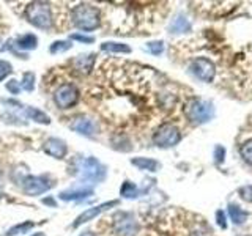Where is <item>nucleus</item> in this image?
<instances>
[{
    "label": "nucleus",
    "mask_w": 252,
    "mask_h": 236,
    "mask_svg": "<svg viewBox=\"0 0 252 236\" xmlns=\"http://www.w3.org/2000/svg\"><path fill=\"white\" fill-rule=\"evenodd\" d=\"M71 22L79 30L92 31L96 30L101 24V14L96 6L90 3H79L71 10Z\"/></svg>",
    "instance_id": "1"
},
{
    "label": "nucleus",
    "mask_w": 252,
    "mask_h": 236,
    "mask_svg": "<svg viewBox=\"0 0 252 236\" xmlns=\"http://www.w3.org/2000/svg\"><path fill=\"white\" fill-rule=\"evenodd\" d=\"M26 18L36 29L49 30L52 29L54 18L51 5L47 2H32L26 6Z\"/></svg>",
    "instance_id": "2"
},
{
    "label": "nucleus",
    "mask_w": 252,
    "mask_h": 236,
    "mask_svg": "<svg viewBox=\"0 0 252 236\" xmlns=\"http://www.w3.org/2000/svg\"><path fill=\"white\" fill-rule=\"evenodd\" d=\"M215 115L211 102L203 99H191L186 106V117L192 124H203L210 121Z\"/></svg>",
    "instance_id": "3"
},
{
    "label": "nucleus",
    "mask_w": 252,
    "mask_h": 236,
    "mask_svg": "<svg viewBox=\"0 0 252 236\" xmlns=\"http://www.w3.org/2000/svg\"><path fill=\"white\" fill-rule=\"evenodd\" d=\"M77 170L82 181H87V183H99L106 178V167L96 157H85L79 162Z\"/></svg>",
    "instance_id": "4"
},
{
    "label": "nucleus",
    "mask_w": 252,
    "mask_h": 236,
    "mask_svg": "<svg viewBox=\"0 0 252 236\" xmlns=\"http://www.w3.org/2000/svg\"><path fill=\"white\" fill-rule=\"evenodd\" d=\"M139 224L132 212L118 211L114 214V233L117 236H136Z\"/></svg>",
    "instance_id": "5"
},
{
    "label": "nucleus",
    "mask_w": 252,
    "mask_h": 236,
    "mask_svg": "<svg viewBox=\"0 0 252 236\" xmlns=\"http://www.w3.org/2000/svg\"><path fill=\"white\" fill-rule=\"evenodd\" d=\"M181 139V134L175 124L164 123L153 134V144L159 148H170L177 145Z\"/></svg>",
    "instance_id": "6"
},
{
    "label": "nucleus",
    "mask_w": 252,
    "mask_h": 236,
    "mask_svg": "<svg viewBox=\"0 0 252 236\" xmlns=\"http://www.w3.org/2000/svg\"><path fill=\"white\" fill-rule=\"evenodd\" d=\"M79 101V88L74 84H62L54 91V102L59 109H71Z\"/></svg>",
    "instance_id": "7"
},
{
    "label": "nucleus",
    "mask_w": 252,
    "mask_h": 236,
    "mask_svg": "<svg viewBox=\"0 0 252 236\" xmlns=\"http://www.w3.org/2000/svg\"><path fill=\"white\" fill-rule=\"evenodd\" d=\"M54 186V181L49 177H35L29 175L22 179V189L24 192L30 197H36L47 192Z\"/></svg>",
    "instance_id": "8"
},
{
    "label": "nucleus",
    "mask_w": 252,
    "mask_h": 236,
    "mask_svg": "<svg viewBox=\"0 0 252 236\" xmlns=\"http://www.w3.org/2000/svg\"><path fill=\"white\" fill-rule=\"evenodd\" d=\"M191 69L192 73L197 79H200L203 82H211L213 79H215V74H216V69H215V65L205 57H200L192 61L191 65Z\"/></svg>",
    "instance_id": "9"
},
{
    "label": "nucleus",
    "mask_w": 252,
    "mask_h": 236,
    "mask_svg": "<svg viewBox=\"0 0 252 236\" xmlns=\"http://www.w3.org/2000/svg\"><path fill=\"white\" fill-rule=\"evenodd\" d=\"M13 43L14 44H11V39L6 41V46L2 47V51L11 49L13 54H18V49L19 51H33L38 46V38L33 33H26V35H21L19 38H16Z\"/></svg>",
    "instance_id": "10"
},
{
    "label": "nucleus",
    "mask_w": 252,
    "mask_h": 236,
    "mask_svg": "<svg viewBox=\"0 0 252 236\" xmlns=\"http://www.w3.org/2000/svg\"><path fill=\"white\" fill-rule=\"evenodd\" d=\"M118 202L117 200H112V202H106V203H101L98 205V206H93V208H89V209H85L82 214H79L76 217V220L73 222V227L77 228V227H81L87 222H90V220H93L94 217H98L101 212H104L107 211L109 208H112V206H117Z\"/></svg>",
    "instance_id": "11"
},
{
    "label": "nucleus",
    "mask_w": 252,
    "mask_h": 236,
    "mask_svg": "<svg viewBox=\"0 0 252 236\" xmlns=\"http://www.w3.org/2000/svg\"><path fill=\"white\" fill-rule=\"evenodd\" d=\"M69 129L77 132V134H81V136L93 137L98 131V126L92 120V118L81 115V117H76L74 120L69 123Z\"/></svg>",
    "instance_id": "12"
},
{
    "label": "nucleus",
    "mask_w": 252,
    "mask_h": 236,
    "mask_svg": "<svg viewBox=\"0 0 252 236\" xmlns=\"http://www.w3.org/2000/svg\"><path fill=\"white\" fill-rule=\"evenodd\" d=\"M43 151L47 156L55 157V159H65L66 154H68L66 142L59 139V137H51L43 144Z\"/></svg>",
    "instance_id": "13"
},
{
    "label": "nucleus",
    "mask_w": 252,
    "mask_h": 236,
    "mask_svg": "<svg viewBox=\"0 0 252 236\" xmlns=\"http://www.w3.org/2000/svg\"><path fill=\"white\" fill-rule=\"evenodd\" d=\"M90 195H93V189L82 186L79 189H68V191H62L59 194V199L63 202H81L89 199Z\"/></svg>",
    "instance_id": "14"
},
{
    "label": "nucleus",
    "mask_w": 252,
    "mask_h": 236,
    "mask_svg": "<svg viewBox=\"0 0 252 236\" xmlns=\"http://www.w3.org/2000/svg\"><path fill=\"white\" fill-rule=\"evenodd\" d=\"M18 107L22 110V114L26 115L29 120H33L36 123H41V124H49L51 123V118L47 114L41 112L39 109L36 107H32V106H22L21 102H18Z\"/></svg>",
    "instance_id": "15"
},
{
    "label": "nucleus",
    "mask_w": 252,
    "mask_h": 236,
    "mask_svg": "<svg viewBox=\"0 0 252 236\" xmlns=\"http://www.w3.org/2000/svg\"><path fill=\"white\" fill-rule=\"evenodd\" d=\"M94 63V54H84V55H77L73 60L74 69H77L79 73L82 74H89Z\"/></svg>",
    "instance_id": "16"
},
{
    "label": "nucleus",
    "mask_w": 252,
    "mask_h": 236,
    "mask_svg": "<svg viewBox=\"0 0 252 236\" xmlns=\"http://www.w3.org/2000/svg\"><path fill=\"white\" fill-rule=\"evenodd\" d=\"M131 164L136 165L140 170H147V172H156L159 167V162L155 159H150V157H132Z\"/></svg>",
    "instance_id": "17"
},
{
    "label": "nucleus",
    "mask_w": 252,
    "mask_h": 236,
    "mask_svg": "<svg viewBox=\"0 0 252 236\" xmlns=\"http://www.w3.org/2000/svg\"><path fill=\"white\" fill-rule=\"evenodd\" d=\"M228 214H230L233 224H236V225L244 224L248 220V216H249L243 208H240L238 205H233V203L230 205V206H228Z\"/></svg>",
    "instance_id": "18"
},
{
    "label": "nucleus",
    "mask_w": 252,
    "mask_h": 236,
    "mask_svg": "<svg viewBox=\"0 0 252 236\" xmlns=\"http://www.w3.org/2000/svg\"><path fill=\"white\" fill-rule=\"evenodd\" d=\"M191 30V22H189L183 16H178L177 19H173L170 24V31L172 33H185V31Z\"/></svg>",
    "instance_id": "19"
},
{
    "label": "nucleus",
    "mask_w": 252,
    "mask_h": 236,
    "mask_svg": "<svg viewBox=\"0 0 252 236\" xmlns=\"http://www.w3.org/2000/svg\"><path fill=\"white\" fill-rule=\"evenodd\" d=\"M33 227H35V222H32V220H26V222H21L18 225H13L10 230L5 233V236H16V235L29 233Z\"/></svg>",
    "instance_id": "20"
},
{
    "label": "nucleus",
    "mask_w": 252,
    "mask_h": 236,
    "mask_svg": "<svg viewBox=\"0 0 252 236\" xmlns=\"http://www.w3.org/2000/svg\"><path fill=\"white\" fill-rule=\"evenodd\" d=\"M101 49L106 51V52H123V54H128L131 52V47L126 46L123 43H114V41H106L101 44Z\"/></svg>",
    "instance_id": "21"
},
{
    "label": "nucleus",
    "mask_w": 252,
    "mask_h": 236,
    "mask_svg": "<svg viewBox=\"0 0 252 236\" xmlns=\"http://www.w3.org/2000/svg\"><path fill=\"white\" fill-rule=\"evenodd\" d=\"M211 228L202 222V220H197V222L191 227V230H189V236H211Z\"/></svg>",
    "instance_id": "22"
},
{
    "label": "nucleus",
    "mask_w": 252,
    "mask_h": 236,
    "mask_svg": "<svg viewBox=\"0 0 252 236\" xmlns=\"http://www.w3.org/2000/svg\"><path fill=\"white\" fill-rule=\"evenodd\" d=\"M120 194L125 199H136V197H139V189L136 184L131 183V181H125L120 189Z\"/></svg>",
    "instance_id": "23"
},
{
    "label": "nucleus",
    "mask_w": 252,
    "mask_h": 236,
    "mask_svg": "<svg viewBox=\"0 0 252 236\" xmlns=\"http://www.w3.org/2000/svg\"><path fill=\"white\" fill-rule=\"evenodd\" d=\"M240 154H241V157H243L244 161L252 165V139L246 140L240 147Z\"/></svg>",
    "instance_id": "24"
},
{
    "label": "nucleus",
    "mask_w": 252,
    "mask_h": 236,
    "mask_svg": "<svg viewBox=\"0 0 252 236\" xmlns=\"http://www.w3.org/2000/svg\"><path fill=\"white\" fill-rule=\"evenodd\" d=\"M71 47H73L71 41H54V43L49 46V52H51V54H62V52L69 51Z\"/></svg>",
    "instance_id": "25"
},
{
    "label": "nucleus",
    "mask_w": 252,
    "mask_h": 236,
    "mask_svg": "<svg viewBox=\"0 0 252 236\" xmlns=\"http://www.w3.org/2000/svg\"><path fill=\"white\" fill-rule=\"evenodd\" d=\"M21 88L26 91H33V88H35V74L33 73H24Z\"/></svg>",
    "instance_id": "26"
},
{
    "label": "nucleus",
    "mask_w": 252,
    "mask_h": 236,
    "mask_svg": "<svg viewBox=\"0 0 252 236\" xmlns=\"http://www.w3.org/2000/svg\"><path fill=\"white\" fill-rule=\"evenodd\" d=\"M13 73V66L10 61L6 60H0V82L3 81L5 77H8Z\"/></svg>",
    "instance_id": "27"
},
{
    "label": "nucleus",
    "mask_w": 252,
    "mask_h": 236,
    "mask_svg": "<svg viewBox=\"0 0 252 236\" xmlns=\"http://www.w3.org/2000/svg\"><path fill=\"white\" fill-rule=\"evenodd\" d=\"M6 90L8 91H10L11 94H19L21 93V82H18V81H16V79H11V81L10 82H6Z\"/></svg>",
    "instance_id": "28"
},
{
    "label": "nucleus",
    "mask_w": 252,
    "mask_h": 236,
    "mask_svg": "<svg viewBox=\"0 0 252 236\" xmlns=\"http://www.w3.org/2000/svg\"><path fill=\"white\" fill-rule=\"evenodd\" d=\"M147 46H148V51L152 52V54H155V55H159L164 51L162 41H152V43H148Z\"/></svg>",
    "instance_id": "29"
},
{
    "label": "nucleus",
    "mask_w": 252,
    "mask_h": 236,
    "mask_svg": "<svg viewBox=\"0 0 252 236\" xmlns=\"http://www.w3.org/2000/svg\"><path fill=\"white\" fill-rule=\"evenodd\" d=\"M238 194H240V197H241L243 200H246V202L252 203V184H251V186H244V187H241L240 191H238Z\"/></svg>",
    "instance_id": "30"
},
{
    "label": "nucleus",
    "mask_w": 252,
    "mask_h": 236,
    "mask_svg": "<svg viewBox=\"0 0 252 236\" xmlns=\"http://www.w3.org/2000/svg\"><path fill=\"white\" fill-rule=\"evenodd\" d=\"M71 39H76L79 43H84V44H92L94 41L93 36H89V35H82V33H73L71 35Z\"/></svg>",
    "instance_id": "31"
},
{
    "label": "nucleus",
    "mask_w": 252,
    "mask_h": 236,
    "mask_svg": "<svg viewBox=\"0 0 252 236\" xmlns=\"http://www.w3.org/2000/svg\"><path fill=\"white\" fill-rule=\"evenodd\" d=\"M224 154H225V149L222 147H216V149H215V157H216L218 162H222L224 161Z\"/></svg>",
    "instance_id": "32"
},
{
    "label": "nucleus",
    "mask_w": 252,
    "mask_h": 236,
    "mask_svg": "<svg viewBox=\"0 0 252 236\" xmlns=\"http://www.w3.org/2000/svg\"><path fill=\"white\" fill-rule=\"evenodd\" d=\"M216 217H218V224L222 227V228H225L227 227V222H225V216H224V212L222 211H218L216 212Z\"/></svg>",
    "instance_id": "33"
},
{
    "label": "nucleus",
    "mask_w": 252,
    "mask_h": 236,
    "mask_svg": "<svg viewBox=\"0 0 252 236\" xmlns=\"http://www.w3.org/2000/svg\"><path fill=\"white\" fill-rule=\"evenodd\" d=\"M79 236H98L94 232H90V230H87V232H84V233H81Z\"/></svg>",
    "instance_id": "34"
},
{
    "label": "nucleus",
    "mask_w": 252,
    "mask_h": 236,
    "mask_svg": "<svg viewBox=\"0 0 252 236\" xmlns=\"http://www.w3.org/2000/svg\"><path fill=\"white\" fill-rule=\"evenodd\" d=\"M46 205H52V206H55V200H52V199H44L43 200Z\"/></svg>",
    "instance_id": "35"
},
{
    "label": "nucleus",
    "mask_w": 252,
    "mask_h": 236,
    "mask_svg": "<svg viewBox=\"0 0 252 236\" xmlns=\"http://www.w3.org/2000/svg\"><path fill=\"white\" fill-rule=\"evenodd\" d=\"M32 236H44V233H33Z\"/></svg>",
    "instance_id": "36"
}]
</instances>
